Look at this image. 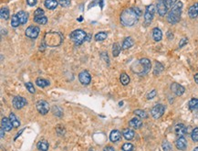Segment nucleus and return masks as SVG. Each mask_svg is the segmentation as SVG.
<instances>
[{
    "instance_id": "nucleus-37",
    "label": "nucleus",
    "mask_w": 198,
    "mask_h": 151,
    "mask_svg": "<svg viewBox=\"0 0 198 151\" xmlns=\"http://www.w3.org/2000/svg\"><path fill=\"white\" fill-rule=\"evenodd\" d=\"M134 114H135L137 116L141 117V118H147V117H148L147 114H146L144 110H141V109L135 110V111H134Z\"/></svg>"
},
{
    "instance_id": "nucleus-42",
    "label": "nucleus",
    "mask_w": 198,
    "mask_h": 151,
    "mask_svg": "<svg viewBox=\"0 0 198 151\" xmlns=\"http://www.w3.org/2000/svg\"><path fill=\"white\" fill-rule=\"evenodd\" d=\"M70 3H71V0H59V4L62 7H68L70 6Z\"/></svg>"
},
{
    "instance_id": "nucleus-25",
    "label": "nucleus",
    "mask_w": 198,
    "mask_h": 151,
    "mask_svg": "<svg viewBox=\"0 0 198 151\" xmlns=\"http://www.w3.org/2000/svg\"><path fill=\"white\" fill-rule=\"evenodd\" d=\"M37 147L38 149H39L40 151H48L49 150V143L45 140H40L39 142H38L37 144Z\"/></svg>"
},
{
    "instance_id": "nucleus-14",
    "label": "nucleus",
    "mask_w": 198,
    "mask_h": 151,
    "mask_svg": "<svg viewBox=\"0 0 198 151\" xmlns=\"http://www.w3.org/2000/svg\"><path fill=\"white\" fill-rule=\"evenodd\" d=\"M175 146L177 147V149L179 150H185L187 147V141L183 137H180L176 142H175Z\"/></svg>"
},
{
    "instance_id": "nucleus-33",
    "label": "nucleus",
    "mask_w": 198,
    "mask_h": 151,
    "mask_svg": "<svg viewBox=\"0 0 198 151\" xmlns=\"http://www.w3.org/2000/svg\"><path fill=\"white\" fill-rule=\"evenodd\" d=\"M20 24V21L18 18L17 15H13L12 18H11V26L13 28H18Z\"/></svg>"
},
{
    "instance_id": "nucleus-27",
    "label": "nucleus",
    "mask_w": 198,
    "mask_h": 151,
    "mask_svg": "<svg viewBox=\"0 0 198 151\" xmlns=\"http://www.w3.org/2000/svg\"><path fill=\"white\" fill-rule=\"evenodd\" d=\"M121 49H122V48L120 46V44H119L118 42H115L114 44H113V46H112V56H113V57L119 56Z\"/></svg>"
},
{
    "instance_id": "nucleus-4",
    "label": "nucleus",
    "mask_w": 198,
    "mask_h": 151,
    "mask_svg": "<svg viewBox=\"0 0 198 151\" xmlns=\"http://www.w3.org/2000/svg\"><path fill=\"white\" fill-rule=\"evenodd\" d=\"M87 38L86 32L82 29H76L69 34V39H71L76 45H80L84 42Z\"/></svg>"
},
{
    "instance_id": "nucleus-6",
    "label": "nucleus",
    "mask_w": 198,
    "mask_h": 151,
    "mask_svg": "<svg viewBox=\"0 0 198 151\" xmlns=\"http://www.w3.org/2000/svg\"><path fill=\"white\" fill-rule=\"evenodd\" d=\"M36 107H37V110L38 111V113L43 115H47L49 111V104L48 102H46L44 100L38 101L36 103Z\"/></svg>"
},
{
    "instance_id": "nucleus-39",
    "label": "nucleus",
    "mask_w": 198,
    "mask_h": 151,
    "mask_svg": "<svg viewBox=\"0 0 198 151\" xmlns=\"http://www.w3.org/2000/svg\"><path fill=\"white\" fill-rule=\"evenodd\" d=\"M163 2L165 4V6L167 7V8H172L177 2V0H163Z\"/></svg>"
},
{
    "instance_id": "nucleus-41",
    "label": "nucleus",
    "mask_w": 198,
    "mask_h": 151,
    "mask_svg": "<svg viewBox=\"0 0 198 151\" xmlns=\"http://www.w3.org/2000/svg\"><path fill=\"white\" fill-rule=\"evenodd\" d=\"M43 16H45V12L42 8H38L34 13V18H40Z\"/></svg>"
},
{
    "instance_id": "nucleus-22",
    "label": "nucleus",
    "mask_w": 198,
    "mask_h": 151,
    "mask_svg": "<svg viewBox=\"0 0 198 151\" xmlns=\"http://www.w3.org/2000/svg\"><path fill=\"white\" fill-rule=\"evenodd\" d=\"M152 38L155 41H160L163 38V32L162 30L158 28H154L152 29Z\"/></svg>"
},
{
    "instance_id": "nucleus-10",
    "label": "nucleus",
    "mask_w": 198,
    "mask_h": 151,
    "mask_svg": "<svg viewBox=\"0 0 198 151\" xmlns=\"http://www.w3.org/2000/svg\"><path fill=\"white\" fill-rule=\"evenodd\" d=\"M79 80L81 84L88 85V84L91 83V74L87 71H82L79 74Z\"/></svg>"
},
{
    "instance_id": "nucleus-47",
    "label": "nucleus",
    "mask_w": 198,
    "mask_h": 151,
    "mask_svg": "<svg viewBox=\"0 0 198 151\" xmlns=\"http://www.w3.org/2000/svg\"><path fill=\"white\" fill-rule=\"evenodd\" d=\"M103 151H115V150H114V147H110V146H108V147H104Z\"/></svg>"
},
{
    "instance_id": "nucleus-40",
    "label": "nucleus",
    "mask_w": 198,
    "mask_h": 151,
    "mask_svg": "<svg viewBox=\"0 0 198 151\" xmlns=\"http://www.w3.org/2000/svg\"><path fill=\"white\" fill-rule=\"evenodd\" d=\"M121 149L123 151H132L133 150V145L131 144V143H125V144H123Z\"/></svg>"
},
{
    "instance_id": "nucleus-19",
    "label": "nucleus",
    "mask_w": 198,
    "mask_h": 151,
    "mask_svg": "<svg viewBox=\"0 0 198 151\" xmlns=\"http://www.w3.org/2000/svg\"><path fill=\"white\" fill-rule=\"evenodd\" d=\"M133 44H134L133 39L131 37H127V38L124 39V40L122 42L121 48H122V50H128V49H130L131 47L133 46Z\"/></svg>"
},
{
    "instance_id": "nucleus-49",
    "label": "nucleus",
    "mask_w": 198,
    "mask_h": 151,
    "mask_svg": "<svg viewBox=\"0 0 198 151\" xmlns=\"http://www.w3.org/2000/svg\"><path fill=\"white\" fill-rule=\"evenodd\" d=\"M5 129L1 126V128H0V134H1V138H4V135H5Z\"/></svg>"
},
{
    "instance_id": "nucleus-18",
    "label": "nucleus",
    "mask_w": 198,
    "mask_h": 151,
    "mask_svg": "<svg viewBox=\"0 0 198 151\" xmlns=\"http://www.w3.org/2000/svg\"><path fill=\"white\" fill-rule=\"evenodd\" d=\"M188 15L191 19H195L198 16V3H196L189 7Z\"/></svg>"
},
{
    "instance_id": "nucleus-45",
    "label": "nucleus",
    "mask_w": 198,
    "mask_h": 151,
    "mask_svg": "<svg viewBox=\"0 0 198 151\" xmlns=\"http://www.w3.org/2000/svg\"><path fill=\"white\" fill-rule=\"evenodd\" d=\"M155 95H156V91L155 90H152L151 91V92L147 94V99H152L153 97H155Z\"/></svg>"
},
{
    "instance_id": "nucleus-50",
    "label": "nucleus",
    "mask_w": 198,
    "mask_h": 151,
    "mask_svg": "<svg viewBox=\"0 0 198 151\" xmlns=\"http://www.w3.org/2000/svg\"><path fill=\"white\" fill-rule=\"evenodd\" d=\"M167 37L169 38V39H173L174 35L172 34V32H171V31H168V32H167Z\"/></svg>"
},
{
    "instance_id": "nucleus-20",
    "label": "nucleus",
    "mask_w": 198,
    "mask_h": 151,
    "mask_svg": "<svg viewBox=\"0 0 198 151\" xmlns=\"http://www.w3.org/2000/svg\"><path fill=\"white\" fill-rule=\"evenodd\" d=\"M122 135H123V137H124L125 139H127V140H132V139L134 138L135 133H134V131H133L132 129H131V128H126V129H124V130L122 131Z\"/></svg>"
},
{
    "instance_id": "nucleus-13",
    "label": "nucleus",
    "mask_w": 198,
    "mask_h": 151,
    "mask_svg": "<svg viewBox=\"0 0 198 151\" xmlns=\"http://www.w3.org/2000/svg\"><path fill=\"white\" fill-rule=\"evenodd\" d=\"M167 7L165 6L163 0H159L158 3H157V11H158V14L160 15V16L163 17L165 16V14L167 13Z\"/></svg>"
},
{
    "instance_id": "nucleus-48",
    "label": "nucleus",
    "mask_w": 198,
    "mask_h": 151,
    "mask_svg": "<svg viewBox=\"0 0 198 151\" xmlns=\"http://www.w3.org/2000/svg\"><path fill=\"white\" fill-rule=\"evenodd\" d=\"M101 56H102V58H104V59H105L106 62H108V63H109V58H108V55H107L105 52H102V53L101 54Z\"/></svg>"
},
{
    "instance_id": "nucleus-11",
    "label": "nucleus",
    "mask_w": 198,
    "mask_h": 151,
    "mask_svg": "<svg viewBox=\"0 0 198 151\" xmlns=\"http://www.w3.org/2000/svg\"><path fill=\"white\" fill-rule=\"evenodd\" d=\"M171 90L173 91V92H174L176 95H178V96L183 95V94H185V87L180 85V84H178V83H172V85H171Z\"/></svg>"
},
{
    "instance_id": "nucleus-30",
    "label": "nucleus",
    "mask_w": 198,
    "mask_h": 151,
    "mask_svg": "<svg viewBox=\"0 0 198 151\" xmlns=\"http://www.w3.org/2000/svg\"><path fill=\"white\" fill-rule=\"evenodd\" d=\"M36 84L38 86V87H41V88H44V87H47L49 86L50 83L49 81L45 80V79H42V78H38L36 80Z\"/></svg>"
},
{
    "instance_id": "nucleus-51",
    "label": "nucleus",
    "mask_w": 198,
    "mask_h": 151,
    "mask_svg": "<svg viewBox=\"0 0 198 151\" xmlns=\"http://www.w3.org/2000/svg\"><path fill=\"white\" fill-rule=\"evenodd\" d=\"M194 82L198 84V73H196V74L194 75Z\"/></svg>"
},
{
    "instance_id": "nucleus-44",
    "label": "nucleus",
    "mask_w": 198,
    "mask_h": 151,
    "mask_svg": "<svg viewBox=\"0 0 198 151\" xmlns=\"http://www.w3.org/2000/svg\"><path fill=\"white\" fill-rule=\"evenodd\" d=\"M187 42H188V39H187L186 38L182 39L180 40V42H179V47H180V48L183 47V46H185V45L187 44Z\"/></svg>"
},
{
    "instance_id": "nucleus-1",
    "label": "nucleus",
    "mask_w": 198,
    "mask_h": 151,
    "mask_svg": "<svg viewBox=\"0 0 198 151\" xmlns=\"http://www.w3.org/2000/svg\"><path fill=\"white\" fill-rule=\"evenodd\" d=\"M139 18L140 16L136 13L134 8L130 7V8H126L121 12L120 20L121 23L125 27H132L138 22Z\"/></svg>"
},
{
    "instance_id": "nucleus-3",
    "label": "nucleus",
    "mask_w": 198,
    "mask_h": 151,
    "mask_svg": "<svg viewBox=\"0 0 198 151\" xmlns=\"http://www.w3.org/2000/svg\"><path fill=\"white\" fill-rule=\"evenodd\" d=\"M182 8H183V3L181 1H177L176 4L172 7V9L168 13L167 21L170 24L174 25L180 21L181 15H182Z\"/></svg>"
},
{
    "instance_id": "nucleus-52",
    "label": "nucleus",
    "mask_w": 198,
    "mask_h": 151,
    "mask_svg": "<svg viewBox=\"0 0 198 151\" xmlns=\"http://www.w3.org/2000/svg\"><path fill=\"white\" fill-rule=\"evenodd\" d=\"M194 151H198V147H194Z\"/></svg>"
},
{
    "instance_id": "nucleus-54",
    "label": "nucleus",
    "mask_w": 198,
    "mask_h": 151,
    "mask_svg": "<svg viewBox=\"0 0 198 151\" xmlns=\"http://www.w3.org/2000/svg\"><path fill=\"white\" fill-rule=\"evenodd\" d=\"M91 151H94V150H91Z\"/></svg>"
},
{
    "instance_id": "nucleus-38",
    "label": "nucleus",
    "mask_w": 198,
    "mask_h": 151,
    "mask_svg": "<svg viewBox=\"0 0 198 151\" xmlns=\"http://www.w3.org/2000/svg\"><path fill=\"white\" fill-rule=\"evenodd\" d=\"M25 86H26V88L27 89V91H28L29 93L35 94L36 89H35V87H34V85H33L32 83H25Z\"/></svg>"
},
{
    "instance_id": "nucleus-23",
    "label": "nucleus",
    "mask_w": 198,
    "mask_h": 151,
    "mask_svg": "<svg viewBox=\"0 0 198 151\" xmlns=\"http://www.w3.org/2000/svg\"><path fill=\"white\" fill-rule=\"evenodd\" d=\"M17 16H18V19L20 21V24H22V25L26 24L28 20V14L25 11H19L17 14Z\"/></svg>"
},
{
    "instance_id": "nucleus-12",
    "label": "nucleus",
    "mask_w": 198,
    "mask_h": 151,
    "mask_svg": "<svg viewBox=\"0 0 198 151\" xmlns=\"http://www.w3.org/2000/svg\"><path fill=\"white\" fill-rule=\"evenodd\" d=\"M174 133L178 137H183L187 133V128L183 124H177L174 126Z\"/></svg>"
},
{
    "instance_id": "nucleus-7",
    "label": "nucleus",
    "mask_w": 198,
    "mask_h": 151,
    "mask_svg": "<svg viewBox=\"0 0 198 151\" xmlns=\"http://www.w3.org/2000/svg\"><path fill=\"white\" fill-rule=\"evenodd\" d=\"M164 111H165V107L163 104H161V103H158L156 105H154L152 109V115L153 118L155 119H158L160 117L163 116V115L164 114Z\"/></svg>"
},
{
    "instance_id": "nucleus-8",
    "label": "nucleus",
    "mask_w": 198,
    "mask_h": 151,
    "mask_svg": "<svg viewBox=\"0 0 198 151\" xmlns=\"http://www.w3.org/2000/svg\"><path fill=\"white\" fill-rule=\"evenodd\" d=\"M39 31H40V29H39L38 27L30 26L26 29L25 34H26V37L30 38V39H37L38 36L39 35Z\"/></svg>"
},
{
    "instance_id": "nucleus-31",
    "label": "nucleus",
    "mask_w": 198,
    "mask_h": 151,
    "mask_svg": "<svg viewBox=\"0 0 198 151\" xmlns=\"http://www.w3.org/2000/svg\"><path fill=\"white\" fill-rule=\"evenodd\" d=\"M0 17L2 19L7 20L9 19V9L7 7H2L1 11H0Z\"/></svg>"
},
{
    "instance_id": "nucleus-46",
    "label": "nucleus",
    "mask_w": 198,
    "mask_h": 151,
    "mask_svg": "<svg viewBox=\"0 0 198 151\" xmlns=\"http://www.w3.org/2000/svg\"><path fill=\"white\" fill-rule=\"evenodd\" d=\"M38 2V0H26V4L30 7H34Z\"/></svg>"
},
{
    "instance_id": "nucleus-53",
    "label": "nucleus",
    "mask_w": 198,
    "mask_h": 151,
    "mask_svg": "<svg viewBox=\"0 0 198 151\" xmlns=\"http://www.w3.org/2000/svg\"><path fill=\"white\" fill-rule=\"evenodd\" d=\"M79 21H82V17H80V18L79 19Z\"/></svg>"
},
{
    "instance_id": "nucleus-32",
    "label": "nucleus",
    "mask_w": 198,
    "mask_h": 151,
    "mask_svg": "<svg viewBox=\"0 0 198 151\" xmlns=\"http://www.w3.org/2000/svg\"><path fill=\"white\" fill-rule=\"evenodd\" d=\"M188 106L191 110H196L198 109V99L193 98L189 101L188 103Z\"/></svg>"
},
{
    "instance_id": "nucleus-43",
    "label": "nucleus",
    "mask_w": 198,
    "mask_h": 151,
    "mask_svg": "<svg viewBox=\"0 0 198 151\" xmlns=\"http://www.w3.org/2000/svg\"><path fill=\"white\" fill-rule=\"evenodd\" d=\"M163 151H171V149H172L171 144L167 141H164L163 143Z\"/></svg>"
},
{
    "instance_id": "nucleus-17",
    "label": "nucleus",
    "mask_w": 198,
    "mask_h": 151,
    "mask_svg": "<svg viewBox=\"0 0 198 151\" xmlns=\"http://www.w3.org/2000/svg\"><path fill=\"white\" fill-rule=\"evenodd\" d=\"M121 138V133L119 130H112L110 134V140L111 142H117Z\"/></svg>"
},
{
    "instance_id": "nucleus-28",
    "label": "nucleus",
    "mask_w": 198,
    "mask_h": 151,
    "mask_svg": "<svg viewBox=\"0 0 198 151\" xmlns=\"http://www.w3.org/2000/svg\"><path fill=\"white\" fill-rule=\"evenodd\" d=\"M120 81H121L122 85H128L130 83L131 80H130V77H129L128 74L125 73V72H122L121 74V76H120Z\"/></svg>"
},
{
    "instance_id": "nucleus-35",
    "label": "nucleus",
    "mask_w": 198,
    "mask_h": 151,
    "mask_svg": "<svg viewBox=\"0 0 198 151\" xmlns=\"http://www.w3.org/2000/svg\"><path fill=\"white\" fill-rule=\"evenodd\" d=\"M34 21L38 24H40V25H45L48 22V19L45 16L40 17V18H34Z\"/></svg>"
},
{
    "instance_id": "nucleus-26",
    "label": "nucleus",
    "mask_w": 198,
    "mask_h": 151,
    "mask_svg": "<svg viewBox=\"0 0 198 151\" xmlns=\"http://www.w3.org/2000/svg\"><path fill=\"white\" fill-rule=\"evenodd\" d=\"M9 119H10V121H11V123L13 124V126H14V127H19V126H20V121H19V119L15 115V114L11 113V114L9 115Z\"/></svg>"
},
{
    "instance_id": "nucleus-34",
    "label": "nucleus",
    "mask_w": 198,
    "mask_h": 151,
    "mask_svg": "<svg viewBox=\"0 0 198 151\" xmlns=\"http://www.w3.org/2000/svg\"><path fill=\"white\" fill-rule=\"evenodd\" d=\"M163 71V66L160 62H155V67H154V70H153V73L155 75H157L160 72H162Z\"/></svg>"
},
{
    "instance_id": "nucleus-15",
    "label": "nucleus",
    "mask_w": 198,
    "mask_h": 151,
    "mask_svg": "<svg viewBox=\"0 0 198 151\" xmlns=\"http://www.w3.org/2000/svg\"><path fill=\"white\" fill-rule=\"evenodd\" d=\"M1 126H2L6 131H7V132L11 131L12 128L14 127V126H13V124L11 123L10 119H9V118H7V117L2 118V120H1Z\"/></svg>"
},
{
    "instance_id": "nucleus-5",
    "label": "nucleus",
    "mask_w": 198,
    "mask_h": 151,
    "mask_svg": "<svg viewBox=\"0 0 198 151\" xmlns=\"http://www.w3.org/2000/svg\"><path fill=\"white\" fill-rule=\"evenodd\" d=\"M154 12H155V8H154L153 5H149L146 7V10H145V14H144V25L145 26L151 25V23L153 19Z\"/></svg>"
},
{
    "instance_id": "nucleus-29",
    "label": "nucleus",
    "mask_w": 198,
    "mask_h": 151,
    "mask_svg": "<svg viewBox=\"0 0 198 151\" xmlns=\"http://www.w3.org/2000/svg\"><path fill=\"white\" fill-rule=\"evenodd\" d=\"M107 37H108V33L107 32L101 31V32L97 33L94 38H95V40H97V41H103V40H105L107 39Z\"/></svg>"
},
{
    "instance_id": "nucleus-16",
    "label": "nucleus",
    "mask_w": 198,
    "mask_h": 151,
    "mask_svg": "<svg viewBox=\"0 0 198 151\" xmlns=\"http://www.w3.org/2000/svg\"><path fill=\"white\" fill-rule=\"evenodd\" d=\"M139 62H140V63L141 64V66L144 67L145 72L148 73V72L150 71L151 68H152V63H151V62H150V60L147 59V58H143V59H141Z\"/></svg>"
},
{
    "instance_id": "nucleus-36",
    "label": "nucleus",
    "mask_w": 198,
    "mask_h": 151,
    "mask_svg": "<svg viewBox=\"0 0 198 151\" xmlns=\"http://www.w3.org/2000/svg\"><path fill=\"white\" fill-rule=\"evenodd\" d=\"M191 138L194 142H198V127H195L193 129L192 134H191Z\"/></svg>"
},
{
    "instance_id": "nucleus-2",
    "label": "nucleus",
    "mask_w": 198,
    "mask_h": 151,
    "mask_svg": "<svg viewBox=\"0 0 198 151\" xmlns=\"http://www.w3.org/2000/svg\"><path fill=\"white\" fill-rule=\"evenodd\" d=\"M63 41V36L60 32L50 31L47 32L44 36V43L47 47H58Z\"/></svg>"
},
{
    "instance_id": "nucleus-24",
    "label": "nucleus",
    "mask_w": 198,
    "mask_h": 151,
    "mask_svg": "<svg viewBox=\"0 0 198 151\" xmlns=\"http://www.w3.org/2000/svg\"><path fill=\"white\" fill-rule=\"evenodd\" d=\"M44 5H45L46 8H48L49 10H53V9H55L57 7H58L59 2L57 1V0H46Z\"/></svg>"
},
{
    "instance_id": "nucleus-9",
    "label": "nucleus",
    "mask_w": 198,
    "mask_h": 151,
    "mask_svg": "<svg viewBox=\"0 0 198 151\" xmlns=\"http://www.w3.org/2000/svg\"><path fill=\"white\" fill-rule=\"evenodd\" d=\"M12 103H13L14 108L17 109V110H19V109H21V108H23L25 106V105L27 103V102H26V100L24 97L16 96V97L13 98Z\"/></svg>"
},
{
    "instance_id": "nucleus-21",
    "label": "nucleus",
    "mask_w": 198,
    "mask_h": 151,
    "mask_svg": "<svg viewBox=\"0 0 198 151\" xmlns=\"http://www.w3.org/2000/svg\"><path fill=\"white\" fill-rule=\"evenodd\" d=\"M129 125H130L131 127H132L134 129H138V128L141 127V126H143V122H141V120H140L139 118L135 117V118H132L130 121Z\"/></svg>"
}]
</instances>
